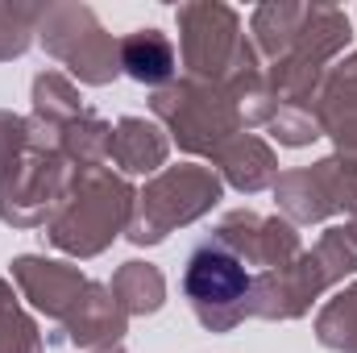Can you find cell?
Returning a JSON list of instances; mask_svg holds the SVG:
<instances>
[{
	"label": "cell",
	"instance_id": "obj_1",
	"mask_svg": "<svg viewBox=\"0 0 357 353\" xmlns=\"http://www.w3.org/2000/svg\"><path fill=\"white\" fill-rule=\"evenodd\" d=\"M137 187L112 167H79L71 171L67 195L46 220V241L71 258L104 254L133 220Z\"/></svg>",
	"mask_w": 357,
	"mask_h": 353
},
{
	"label": "cell",
	"instance_id": "obj_2",
	"mask_svg": "<svg viewBox=\"0 0 357 353\" xmlns=\"http://www.w3.org/2000/svg\"><path fill=\"white\" fill-rule=\"evenodd\" d=\"M150 112L167 129V137L178 142L183 154L212 158V163L241 133V117L229 91L208 80H191V75H178L175 84L150 91Z\"/></svg>",
	"mask_w": 357,
	"mask_h": 353
},
{
	"label": "cell",
	"instance_id": "obj_3",
	"mask_svg": "<svg viewBox=\"0 0 357 353\" xmlns=\"http://www.w3.org/2000/svg\"><path fill=\"white\" fill-rule=\"evenodd\" d=\"M220 200H225V183L212 167H199V163L162 167L137 191V208H133V220H129L125 237L133 246H158L175 229L208 216Z\"/></svg>",
	"mask_w": 357,
	"mask_h": 353
},
{
	"label": "cell",
	"instance_id": "obj_4",
	"mask_svg": "<svg viewBox=\"0 0 357 353\" xmlns=\"http://www.w3.org/2000/svg\"><path fill=\"white\" fill-rule=\"evenodd\" d=\"M38 42L50 59H59L71 80L104 88L121 75V38H112L100 17L79 0H54L46 4L38 21Z\"/></svg>",
	"mask_w": 357,
	"mask_h": 353
},
{
	"label": "cell",
	"instance_id": "obj_5",
	"mask_svg": "<svg viewBox=\"0 0 357 353\" xmlns=\"http://www.w3.org/2000/svg\"><path fill=\"white\" fill-rule=\"evenodd\" d=\"M250 266L233 258L216 237H204L183 266V295L208 333H233L250 320Z\"/></svg>",
	"mask_w": 357,
	"mask_h": 353
},
{
	"label": "cell",
	"instance_id": "obj_6",
	"mask_svg": "<svg viewBox=\"0 0 357 353\" xmlns=\"http://www.w3.org/2000/svg\"><path fill=\"white\" fill-rule=\"evenodd\" d=\"M178 21V63L191 80L220 84L245 42L237 8L220 0H187L175 8Z\"/></svg>",
	"mask_w": 357,
	"mask_h": 353
},
{
	"label": "cell",
	"instance_id": "obj_7",
	"mask_svg": "<svg viewBox=\"0 0 357 353\" xmlns=\"http://www.w3.org/2000/svg\"><path fill=\"white\" fill-rule=\"evenodd\" d=\"M71 171L63 154L25 150L0 179V220L13 229H46L54 208L67 195Z\"/></svg>",
	"mask_w": 357,
	"mask_h": 353
},
{
	"label": "cell",
	"instance_id": "obj_8",
	"mask_svg": "<svg viewBox=\"0 0 357 353\" xmlns=\"http://www.w3.org/2000/svg\"><path fill=\"white\" fill-rule=\"evenodd\" d=\"M328 274L316 262L312 250H303L295 262L278 270H258L250 283V316L258 320H299L312 312V303L328 291Z\"/></svg>",
	"mask_w": 357,
	"mask_h": 353
},
{
	"label": "cell",
	"instance_id": "obj_9",
	"mask_svg": "<svg viewBox=\"0 0 357 353\" xmlns=\"http://www.w3.org/2000/svg\"><path fill=\"white\" fill-rule=\"evenodd\" d=\"M13 283L17 291L29 299L33 312L50 316V320H67V312L75 308V299L84 295L91 278L71 262H59V258H42V254H21L13 258Z\"/></svg>",
	"mask_w": 357,
	"mask_h": 353
},
{
	"label": "cell",
	"instance_id": "obj_10",
	"mask_svg": "<svg viewBox=\"0 0 357 353\" xmlns=\"http://www.w3.org/2000/svg\"><path fill=\"white\" fill-rule=\"evenodd\" d=\"M125 329H129V316L116 303L112 287L108 283H88L84 295L75 299V308L63 320V341H71V345H79L88 353V350H104V345H121Z\"/></svg>",
	"mask_w": 357,
	"mask_h": 353
},
{
	"label": "cell",
	"instance_id": "obj_11",
	"mask_svg": "<svg viewBox=\"0 0 357 353\" xmlns=\"http://www.w3.org/2000/svg\"><path fill=\"white\" fill-rule=\"evenodd\" d=\"M167 154H171V137L158 121H146V117H121L112 125V150H108V163L121 171V175H158L167 167Z\"/></svg>",
	"mask_w": 357,
	"mask_h": 353
},
{
	"label": "cell",
	"instance_id": "obj_12",
	"mask_svg": "<svg viewBox=\"0 0 357 353\" xmlns=\"http://www.w3.org/2000/svg\"><path fill=\"white\" fill-rule=\"evenodd\" d=\"M216 175L241 195H258V191L274 187V179H278V154L258 133H237L216 154Z\"/></svg>",
	"mask_w": 357,
	"mask_h": 353
},
{
	"label": "cell",
	"instance_id": "obj_13",
	"mask_svg": "<svg viewBox=\"0 0 357 353\" xmlns=\"http://www.w3.org/2000/svg\"><path fill=\"white\" fill-rule=\"evenodd\" d=\"M121 75H129V80H137V84H146V88H154V91L175 84L178 80L175 42L162 29H154V25L125 33L121 38Z\"/></svg>",
	"mask_w": 357,
	"mask_h": 353
},
{
	"label": "cell",
	"instance_id": "obj_14",
	"mask_svg": "<svg viewBox=\"0 0 357 353\" xmlns=\"http://www.w3.org/2000/svg\"><path fill=\"white\" fill-rule=\"evenodd\" d=\"M349 38H354V25L337 4H307L291 54H299V59L328 71V63H337V54L349 46Z\"/></svg>",
	"mask_w": 357,
	"mask_h": 353
},
{
	"label": "cell",
	"instance_id": "obj_15",
	"mask_svg": "<svg viewBox=\"0 0 357 353\" xmlns=\"http://www.w3.org/2000/svg\"><path fill=\"white\" fill-rule=\"evenodd\" d=\"M274 204L291 225H320L328 216H337L324 183L316 175V167H295V171H278L274 179Z\"/></svg>",
	"mask_w": 357,
	"mask_h": 353
},
{
	"label": "cell",
	"instance_id": "obj_16",
	"mask_svg": "<svg viewBox=\"0 0 357 353\" xmlns=\"http://www.w3.org/2000/svg\"><path fill=\"white\" fill-rule=\"evenodd\" d=\"M303 13H307V4H295V0H270V4L254 8L250 42L258 50V59H266V67L291 54V46L299 38V25H303Z\"/></svg>",
	"mask_w": 357,
	"mask_h": 353
},
{
	"label": "cell",
	"instance_id": "obj_17",
	"mask_svg": "<svg viewBox=\"0 0 357 353\" xmlns=\"http://www.w3.org/2000/svg\"><path fill=\"white\" fill-rule=\"evenodd\" d=\"M112 295H116V303L125 308V316H154L162 303H167V278H162V270L154 262H125L116 266V274H112Z\"/></svg>",
	"mask_w": 357,
	"mask_h": 353
},
{
	"label": "cell",
	"instance_id": "obj_18",
	"mask_svg": "<svg viewBox=\"0 0 357 353\" xmlns=\"http://www.w3.org/2000/svg\"><path fill=\"white\" fill-rule=\"evenodd\" d=\"M108 150H112V125L84 108L71 125H63V142H59V154L67 158V167H104L108 163Z\"/></svg>",
	"mask_w": 357,
	"mask_h": 353
},
{
	"label": "cell",
	"instance_id": "obj_19",
	"mask_svg": "<svg viewBox=\"0 0 357 353\" xmlns=\"http://www.w3.org/2000/svg\"><path fill=\"white\" fill-rule=\"evenodd\" d=\"M84 112V96L75 88V80L71 75H63V71H38L33 75V112L29 117H38V121H46V125H71L75 117Z\"/></svg>",
	"mask_w": 357,
	"mask_h": 353
},
{
	"label": "cell",
	"instance_id": "obj_20",
	"mask_svg": "<svg viewBox=\"0 0 357 353\" xmlns=\"http://www.w3.org/2000/svg\"><path fill=\"white\" fill-rule=\"evenodd\" d=\"M316 341L324 350L357 353V278L320 308V316H316Z\"/></svg>",
	"mask_w": 357,
	"mask_h": 353
},
{
	"label": "cell",
	"instance_id": "obj_21",
	"mask_svg": "<svg viewBox=\"0 0 357 353\" xmlns=\"http://www.w3.org/2000/svg\"><path fill=\"white\" fill-rule=\"evenodd\" d=\"M312 108H316L320 125H328V121H337L345 112H357V50L345 54V59H337L324 71V84L316 91Z\"/></svg>",
	"mask_w": 357,
	"mask_h": 353
},
{
	"label": "cell",
	"instance_id": "obj_22",
	"mask_svg": "<svg viewBox=\"0 0 357 353\" xmlns=\"http://www.w3.org/2000/svg\"><path fill=\"white\" fill-rule=\"evenodd\" d=\"M42 13L46 4H33V0H0V63L21 59L29 50Z\"/></svg>",
	"mask_w": 357,
	"mask_h": 353
},
{
	"label": "cell",
	"instance_id": "obj_23",
	"mask_svg": "<svg viewBox=\"0 0 357 353\" xmlns=\"http://www.w3.org/2000/svg\"><path fill=\"white\" fill-rule=\"evenodd\" d=\"M303 254V241H299V229L287 220V216H262V233H258V270H278V266L295 262Z\"/></svg>",
	"mask_w": 357,
	"mask_h": 353
},
{
	"label": "cell",
	"instance_id": "obj_24",
	"mask_svg": "<svg viewBox=\"0 0 357 353\" xmlns=\"http://www.w3.org/2000/svg\"><path fill=\"white\" fill-rule=\"evenodd\" d=\"M266 129L278 146H291V150L312 146L316 137H324V125H320V117H316L312 104H278Z\"/></svg>",
	"mask_w": 357,
	"mask_h": 353
},
{
	"label": "cell",
	"instance_id": "obj_25",
	"mask_svg": "<svg viewBox=\"0 0 357 353\" xmlns=\"http://www.w3.org/2000/svg\"><path fill=\"white\" fill-rule=\"evenodd\" d=\"M258 233H262V216L250 212V208H233V212H225L220 225L212 229V237H216L233 258H241L245 266H254V258H258Z\"/></svg>",
	"mask_w": 357,
	"mask_h": 353
},
{
	"label": "cell",
	"instance_id": "obj_26",
	"mask_svg": "<svg viewBox=\"0 0 357 353\" xmlns=\"http://www.w3.org/2000/svg\"><path fill=\"white\" fill-rule=\"evenodd\" d=\"M312 254H316V262L324 266V274H328L333 287L357 274V241L349 237L345 225H328L320 233V241L312 246Z\"/></svg>",
	"mask_w": 357,
	"mask_h": 353
},
{
	"label": "cell",
	"instance_id": "obj_27",
	"mask_svg": "<svg viewBox=\"0 0 357 353\" xmlns=\"http://www.w3.org/2000/svg\"><path fill=\"white\" fill-rule=\"evenodd\" d=\"M42 350H46V341L38 333V320L21 303L4 308L0 312V353H42Z\"/></svg>",
	"mask_w": 357,
	"mask_h": 353
},
{
	"label": "cell",
	"instance_id": "obj_28",
	"mask_svg": "<svg viewBox=\"0 0 357 353\" xmlns=\"http://www.w3.org/2000/svg\"><path fill=\"white\" fill-rule=\"evenodd\" d=\"M25 150H29V125H25V117L0 108V179H4V171H8Z\"/></svg>",
	"mask_w": 357,
	"mask_h": 353
},
{
	"label": "cell",
	"instance_id": "obj_29",
	"mask_svg": "<svg viewBox=\"0 0 357 353\" xmlns=\"http://www.w3.org/2000/svg\"><path fill=\"white\" fill-rule=\"evenodd\" d=\"M324 137H333V146H337L341 158L357 163V112H345V117L328 121L324 125Z\"/></svg>",
	"mask_w": 357,
	"mask_h": 353
},
{
	"label": "cell",
	"instance_id": "obj_30",
	"mask_svg": "<svg viewBox=\"0 0 357 353\" xmlns=\"http://www.w3.org/2000/svg\"><path fill=\"white\" fill-rule=\"evenodd\" d=\"M13 303H17V295H13V283L0 274V312H4V308H13Z\"/></svg>",
	"mask_w": 357,
	"mask_h": 353
},
{
	"label": "cell",
	"instance_id": "obj_31",
	"mask_svg": "<svg viewBox=\"0 0 357 353\" xmlns=\"http://www.w3.org/2000/svg\"><path fill=\"white\" fill-rule=\"evenodd\" d=\"M88 353H125V345H104V350H88Z\"/></svg>",
	"mask_w": 357,
	"mask_h": 353
},
{
	"label": "cell",
	"instance_id": "obj_32",
	"mask_svg": "<svg viewBox=\"0 0 357 353\" xmlns=\"http://www.w3.org/2000/svg\"><path fill=\"white\" fill-rule=\"evenodd\" d=\"M345 229H349V237H354V241H357V212H354V216H349V225H345Z\"/></svg>",
	"mask_w": 357,
	"mask_h": 353
}]
</instances>
